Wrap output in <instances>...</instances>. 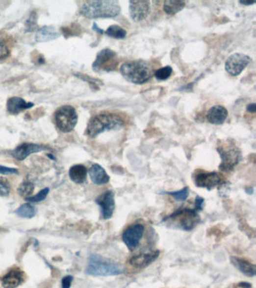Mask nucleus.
I'll use <instances>...</instances> for the list:
<instances>
[{
    "instance_id": "9",
    "label": "nucleus",
    "mask_w": 256,
    "mask_h": 288,
    "mask_svg": "<svg viewBox=\"0 0 256 288\" xmlns=\"http://www.w3.org/2000/svg\"><path fill=\"white\" fill-rule=\"evenodd\" d=\"M145 232V227L141 223L128 226L122 234V240L129 251H134L139 246Z\"/></svg>"
},
{
    "instance_id": "5",
    "label": "nucleus",
    "mask_w": 256,
    "mask_h": 288,
    "mask_svg": "<svg viewBox=\"0 0 256 288\" xmlns=\"http://www.w3.org/2000/svg\"><path fill=\"white\" fill-rule=\"evenodd\" d=\"M118 264L99 255H91L89 258L86 273L93 276H111L123 273Z\"/></svg>"
},
{
    "instance_id": "11",
    "label": "nucleus",
    "mask_w": 256,
    "mask_h": 288,
    "mask_svg": "<svg viewBox=\"0 0 256 288\" xmlns=\"http://www.w3.org/2000/svg\"><path fill=\"white\" fill-rule=\"evenodd\" d=\"M251 61V58L243 53H234L226 59L225 69L230 75L238 76Z\"/></svg>"
},
{
    "instance_id": "1",
    "label": "nucleus",
    "mask_w": 256,
    "mask_h": 288,
    "mask_svg": "<svg viewBox=\"0 0 256 288\" xmlns=\"http://www.w3.org/2000/svg\"><path fill=\"white\" fill-rule=\"evenodd\" d=\"M124 126V120L120 116L112 113H101L90 119L85 132L89 138H95L104 131L120 129Z\"/></svg>"
},
{
    "instance_id": "23",
    "label": "nucleus",
    "mask_w": 256,
    "mask_h": 288,
    "mask_svg": "<svg viewBox=\"0 0 256 288\" xmlns=\"http://www.w3.org/2000/svg\"><path fill=\"white\" fill-rule=\"evenodd\" d=\"M186 6V2L183 1H175V0H167L164 2L163 9L168 15H175L182 11Z\"/></svg>"
},
{
    "instance_id": "2",
    "label": "nucleus",
    "mask_w": 256,
    "mask_h": 288,
    "mask_svg": "<svg viewBox=\"0 0 256 288\" xmlns=\"http://www.w3.org/2000/svg\"><path fill=\"white\" fill-rule=\"evenodd\" d=\"M120 3L118 1H87L83 2L80 9V13L88 19L97 18H113L120 13Z\"/></svg>"
},
{
    "instance_id": "6",
    "label": "nucleus",
    "mask_w": 256,
    "mask_h": 288,
    "mask_svg": "<svg viewBox=\"0 0 256 288\" xmlns=\"http://www.w3.org/2000/svg\"><path fill=\"white\" fill-rule=\"evenodd\" d=\"M196 209H189L186 207H180L169 216H166L162 219V222L170 220H178V227L182 231H190L197 227L201 222L200 216Z\"/></svg>"
},
{
    "instance_id": "10",
    "label": "nucleus",
    "mask_w": 256,
    "mask_h": 288,
    "mask_svg": "<svg viewBox=\"0 0 256 288\" xmlns=\"http://www.w3.org/2000/svg\"><path fill=\"white\" fill-rule=\"evenodd\" d=\"M194 183L198 188L211 191L223 185V178L217 172L199 171L194 176Z\"/></svg>"
},
{
    "instance_id": "3",
    "label": "nucleus",
    "mask_w": 256,
    "mask_h": 288,
    "mask_svg": "<svg viewBox=\"0 0 256 288\" xmlns=\"http://www.w3.org/2000/svg\"><path fill=\"white\" fill-rule=\"evenodd\" d=\"M120 72L127 81L135 84H144L153 75L151 65L141 59L123 63L120 67Z\"/></svg>"
},
{
    "instance_id": "21",
    "label": "nucleus",
    "mask_w": 256,
    "mask_h": 288,
    "mask_svg": "<svg viewBox=\"0 0 256 288\" xmlns=\"http://www.w3.org/2000/svg\"><path fill=\"white\" fill-rule=\"evenodd\" d=\"M59 37V33L55 27L52 26H45L39 29L35 34V42H47L54 40Z\"/></svg>"
},
{
    "instance_id": "38",
    "label": "nucleus",
    "mask_w": 256,
    "mask_h": 288,
    "mask_svg": "<svg viewBox=\"0 0 256 288\" xmlns=\"http://www.w3.org/2000/svg\"><path fill=\"white\" fill-rule=\"evenodd\" d=\"M93 29H96L97 32H100L102 34L103 33L102 29H100L98 26H96V24H94V25H93Z\"/></svg>"
},
{
    "instance_id": "35",
    "label": "nucleus",
    "mask_w": 256,
    "mask_h": 288,
    "mask_svg": "<svg viewBox=\"0 0 256 288\" xmlns=\"http://www.w3.org/2000/svg\"><path fill=\"white\" fill-rule=\"evenodd\" d=\"M247 111H249V112L253 113V114H254V113H256V104L253 103V104H249V105L247 106Z\"/></svg>"
},
{
    "instance_id": "20",
    "label": "nucleus",
    "mask_w": 256,
    "mask_h": 288,
    "mask_svg": "<svg viewBox=\"0 0 256 288\" xmlns=\"http://www.w3.org/2000/svg\"><path fill=\"white\" fill-rule=\"evenodd\" d=\"M6 106L9 114L17 115L22 111L33 107L34 104L32 102H27L20 97H11L7 101Z\"/></svg>"
},
{
    "instance_id": "13",
    "label": "nucleus",
    "mask_w": 256,
    "mask_h": 288,
    "mask_svg": "<svg viewBox=\"0 0 256 288\" xmlns=\"http://www.w3.org/2000/svg\"><path fill=\"white\" fill-rule=\"evenodd\" d=\"M159 255H160V251L158 250L150 251L147 253H140L128 259V264L135 269H143L148 267L154 261H156Z\"/></svg>"
},
{
    "instance_id": "39",
    "label": "nucleus",
    "mask_w": 256,
    "mask_h": 288,
    "mask_svg": "<svg viewBox=\"0 0 256 288\" xmlns=\"http://www.w3.org/2000/svg\"><path fill=\"white\" fill-rule=\"evenodd\" d=\"M240 3L242 4V5H250L254 4L255 2H246V1H244V2H241V1H240Z\"/></svg>"
},
{
    "instance_id": "17",
    "label": "nucleus",
    "mask_w": 256,
    "mask_h": 288,
    "mask_svg": "<svg viewBox=\"0 0 256 288\" xmlns=\"http://www.w3.org/2000/svg\"><path fill=\"white\" fill-rule=\"evenodd\" d=\"M230 264L238 269L243 275H247V277H253L256 275V265L252 264L247 260L238 257L231 256L230 258Z\"/></svg>"
},
{
    "instance_id": "33",
    "label": "nucleus",
    "mask_w": 256,
    "mask_h": 288,
    "mask_svg": "<svg viewBox=\"0 0 256 288\" xmlns=\"http://www.w3.org/2000/svg\"><path fill=\"white\" fill-rule=\"evenodd\" d=\"M204 204H205V199L200 196H196L195 199V207L194 208L196 209L198 212H201L203 210Z\"/></svg>"
},
{
    "instance_id": "22",
    "label": "nucleus",
    "mask_w": 256,
    "mask_h": 288,
    "mask_svg": "<svg viewBox=\"0 0 256 288\" xmlns=\"http://www.w3.org/2000/svg\"><path fill=\"white\" fill-rule=\"evenodd\" d=\"M87 168L83 165H76L69 170V176L74 183L82 184L87 179Z\"/></svg>"
},
{
    "instance_id": "25",
    "label": "nucleus",
    "mask_w": 256,
    "mask_h": 288,
    "mask_svg": "<svg viewBox=\"0 0 256 288\" xmlns=\"http://www.w3.org/2000/svg\"><path fill=\"white\" fill-rule=\"evenodd\" d=\"M104 33L108 35L109 37L116 39H125L127 35V31L118 25H111L109 26Z\"/></svg>"
},
{
    "instance_id": "36",
    "label": "nucleus",
    "mask_w": 256,
    "mask_h": 288,
    "mask_svg": "<svg viewBox=\"0 0 256 288\" xmlns=\"http://www.w3.org/2000/svg\"><path fill=\"white\" fill-rule=\"evenodd\" d=\"M238 286L241 288H251L252 285L251 284L248 283V282H242L239 284Z\"/></svg>"
},
{
    "instance_id": "12",
    "label": "nucleus",
    "mask_w": 256,
    "mask_h": 288,
    "mask_svg": "<svg viewBox=\"0 0 256 288\" xmlns=\"http://www.w3.org/2000/svg\"><path fill=\"white\" fill-rule=\"evenodd\" d=\"M114 196L112 190H107L96 199V203L101 207L103 219L108 220L113 217L116 207Z\"/></svg>"
},
{
    "instance_id": "7",
    "label": "nucleus",
    "mask_w": 256,
    "mask_h": 288,
    "mask_svg": "<svg viewBox=\"0 0 256 288\" xmlns=\"http://www.w3.org/2000/svg\"><path fill=\"white\" fill-rule=\"evenodd\" d=\"M77 112L72 106H62L54 113L55 125L63 133H69L74 129L77 125Z\"/></svg>"
},
{
    "instance_id": "28",
    "label": "nucleus",
    "mask_w": 256,
    "mask_h": 288,
    "mask_svg": "<svg viewBox=\"0 0 256 288\" xmlns=\"http://www.w3.org/2000/svg\"><path fill=\"white\" fill-rule=\"evenodd\" d=\"M172 72H173V69L171 66H165V67L161 68V69L155 71L154 76L157 80H165L172 76Z\"/></svg>"
},
{
    "instance_id": "18",
    "label": "nucleus",
    "mask_w": 256,
    "mask_h": 288,
    "mask_svg": "<svg viewBox=\"0 0 256 288\" xmlns=\"http://www.w3.org/2000/svg\"><path fill=\"white\" fill-rule=\"evenodd\" d=\"M229 112L223 106H213L206 114V120L213 125H221L227 119Z\"/></svg>"
},
{
    "instance_id": "34",
    "label": "nucleus",
    "mask_w": 256,
    "mask_h": 288,
    "mask_svg": "<svg viewBox=\"0 0 256 288\" xmlns=\"http://www.w3.org/2000/svg\"><path fill=\"white\" fill-rule=\"evenodd\" d=\"M73 276L72 275H67L65 276L63 279H62V288H70L72 286V282L73 281Z\"/></svg>"
},
{
    "instance_id": "8",
    "label": "nucleus",
    "mask_w": 256,
    "mask_h": 288,
    "mask_svg": "<svg viewBox=\"0 0 256 288\" xmlns=\"http://www.w3.org/2000/svg\"><path fill=\"white\" fill-rule=\"evenodd\" d=\"M118 63L117 53L109 48H104L96 56L93 69L97 72H112L115 70Z\"/></svg>"
},
{
    "instance_id": "16",
    "label": "nucleus",
    "mask_w": 256,
    "mask_h": 288,
    "mask_svg": "<svg viewBox=\"0 0 256 288\" xmlns=\"http://www.w3.org/2000/svg\"><path fill=\"white\" fill-rule=\"evenodd\" d=\"M26 274L20 268L14 267L10 269L2 279V285L4 288H17L24 283Z\"/></svg>"
},
{
    "instance_id": "14",
    "label": "nucleus",
    "mask_w": 256,
    "mask_h": 288,
    "mask_svg": "<svg viewBox=\"0 0 256 288\" xmlns=\"http://www.w3.org/2000/svg\"><path fill=\"white\" fill-rule=\"evenodd\" d=\"M46 149L45 146L40 144H30V143H24L20 144L14 150L10 152L11 156L18 161H24L29 156L36 152H42Z\"/></svg>"
},
{
    "instance_id": "19",
    "label": "nucleus",
    "mask_w": 256,
    "mask_h": 288,
    "mask_svg": "<svg viewBox=\"0 0 256 288\" xmlns=\"http://www.w3.org/2000/svg\"><path fill=\"white\" fill-rule=\"evenodd\" d=\"M89 174L92 182L96 186L107 184L110 181V176L104 168L98 164L92 165L89 170Z\"/></svg>"
},
{
    "instance_id": "31",
    "label": "nucleus",
    "mask_w": 256,
    "mask_h": 288,
    "mask_svg": "<svg viewBox=\"0 0 256 288\" xmlns=\"http://www.w3.org/2000/svg\"><path fill=\"white\" fill-rule=\"evenodd\" d=\"M11 187L7 179H0V197H8Z\"/></svg>"
},
{
    "instance_id": "27",
    "label": "nucleus",
    "mask_w": 256,
    "mask_h": 288,
    "mask_svg": "<svg viewBox=\"0 0 256 288\" xmlns=\"http://www.w3.org/2000/svg\"><path fill=\"white\" fill-rule=\"evenodd\" d=\"M34 189H35V186H34L33 183H31V182L26 181L21 183L18 186L17 192H18V194L21 197L27 198V197H30L31 194L33 193Z\"/></svg>"
},
{
    "instance_id": "29",
    "label": "nucleus",
    "mask_w": 256,
    "mask_h": 288,
    "mask_svg": "<svg viewBox=\"0 0 256 288\" xmlns=\"http://www.w3.org/2000/svg\"><path fill=\"white\" fill-rule=\"evenodd\" d=\"M49 191L50 190H49L48 188H45V189L41 190L37 194H35V195L32 196V197L25 198V200L26 201L30 202V203H39V202L42 201V200L46 198L48 193H49Z\"/></svg>"
},
{
    "instance_id": "4",
    "label": "nucleus",
    "mask_w": 256,
    "mask_h": 288,
    "mask_svg": "<svg viewBox=\"0 0 256 288\" xmlns=\"http://www.w3.org/2000/svg\"><path fill=\"white\" fill-rule=\"evenodd\" d=\"M216 150L222 159L219 166L222 171H231L242 160L241 151L231 140L219 141Z\"/></svg>"
},
{
    "instance_id": "30",
    "label": "nucleus",
    "mask_w": 256,
    "mask_h": 288,
    "mask_svg": "<svg viewBox=\"0 0 256 288\" xmlns=\"http://www.w3.org/2000/svg\"><path fill=\"white\" fill-rule=\"evenodd\" d=\"M10 48L7 45L5 39L0 35V61L5 60V59L9 56Z\"/></svg>"
},
{
    "instance_id": "15",
    "label": "nucleus",
    "mask_w": 256,
    "mask_h": 288,
    "mask_svg": "<svg viewBox=\"0 0 256 288\" xmlns=\"http://www.w3.org/2000/svg\"><path fill=\"white\" fill-rule=\"evenodd\" d=\"M129 14L135 22H140L146 19L151 12V2L149 1H130Z\"/></svg>"
},
{
    "instance_id": "37",
    "label": "nucleus",
    "mask_w": 256,
    "mask_h": 288,
    "mask_svg": "<svg viewBox=\"0 0 256 288\" xmlns=\"http://www.w3.org/2000/svg\"><path fill=\"white\" fill-rule=\"evenodd\" d=\"M245 192L247 194H252L254 192V189L253 187H247L245 189Z\"/></svg>"
},
{
    "instance_id": "24",
    "label": "nucleus",
    "mask_w": 256,
    "mask_h": 288,
    "mask_svg": "<svg viewBox=\"0 0 256 288\" xmlns=\"http://www.w3.org/2000/svg\"><path fill=\"white\" fill-rule=\"evenodd\" d=\"M15 213L21 218H32L37 213V209L31 203H24L15 211Z\"/></svg>"
},
{
    "instance_id": "32",
    "label": "nucleus",
    "mask_w": 256,
    "mask_h": 288,
    "mask_svg": "<svg viewBox=\"0 0 256 288\" xmlns=\"http://www.w3.org/2000/svg\"><path fill=\"white\" fill-rule=\"evenodd\" d=\"M0 173L2 175L18 174V170L16 168H7L0 165Z\"/></svg>"
},
{
    "instance_id": "26",
    "label": "nucleus",
    "mask_w": 256,
    "mask_h": 288,
    "mask_svg": "<svg viewBox=\"0 0 256 288\" xmlns=\"http://www.w3.org/2000/svg\"><path fill=\"white\" fill-rule=\"evenodd\" d=\"M160 194L171 196L177 201L183 202L189 197V189L188 187H184L180 190L175 191V192H162Z\"/></svg>"
}]
</instances>
